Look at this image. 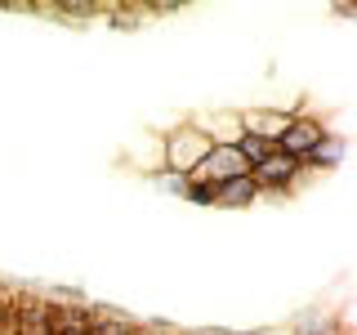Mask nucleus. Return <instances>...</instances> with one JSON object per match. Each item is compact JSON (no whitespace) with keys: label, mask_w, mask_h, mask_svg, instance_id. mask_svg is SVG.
<instances>
[{"label":"nucleus","mask_w":357,"mask_h":335,"mask_svg":"<svg viewBox=\"0 0 357 335\" xmlns=\"http://www.w3.org/2000/svg\"><path fill=\"white\" fill-rule=\"evenodd\" d=\"M295 335H335V322L326 318V313L308 308V313H299V318H295Z\"/></svg>","instance_id":"9d476101"},{"label":"nucleus","mask_w":357,"mask_h":335,"mask_svg":"<svg viewBox=\"0 0 357 335\" xmlns=\"http://www.w3.org/2000/svg\"><path fill=\"white\" fill-rule=\"evenodd\" d=\"M237 174H250V165L241 161L237 148H210L188 179H201V184H215L219 188V184H228V179H237Z\"/></svg>","instance_id":"423d86ee"},{"label":"nucleus","mask_w":357,"mask_h":335,"mask_svg":"<svg viewBox=\"0 0 357 335\" xmlns=\"http://www.w3.org/2000/svg\"><path fill=\"white\" fill-rule=\"evenodd\" d=\"M206 152H210V139L192 126V121H178L170 134H161V165L170 174H183L188 179Z\"/></svg>","instance_id":"f257e3e1"},{"label":"nucleus","mask_w":357,"mask_h":335,"mask_svg":"<svg viewBox=\"0 0 357 335\" xmlns=\"http://www.w3.org/2000/svg\"><path fill=\"white\" fill-rule=\"evenodd\" d=\"M139 335H174V331H161V327H152V331H148V327H143Z\"/></svg>","instance_id":"ddd939ff"},{"label":"nucleus","mask_w":357,"mask_h":335,"mask_svg":"<svg viewBox=\"0 0 357 335\" xmlns=\"http://www.w3.org/2000/svg\"><path fill=\"white\" fill-rule=\"evenodd\" d=\"M304 174H308L304 161H295V156H286V152L264 156V161L250 170L255 188H259V197H290L299 184H304Z\"/></svg>","instance_id":"f03ea898"},{"label":"nucleus","mask_w":357,"mask_h":335,"mask_svg":"<svg viewBox=\"0 0 357 335\" xmlns=\"http://www.w3.org/2000/svg\"><path fill=\"white\" fill-rule=\"evenodd\" d=\"M192 126L210 139V148H237V139H241V117H237V112H228V107L197 112Z\"/></svg>","instance_id":"0eeeda50"},{"label":"nucleus","mask_w":357,"mask_h":335,"mask_svg":"<svg viewBox=\"0 0 357 335\" xmlns=\"http://www.w3.org/2000/svg\"><path fill=\"white\" fill-rule=\"evenodd\" d=\"M255 201H259V188H255L250 174H237V179H228V184L215 188V206L219 210H245V206H255Z\"/></svg>","instance_id":"1a4fd4ad"},{"label":"nucleus","mask_w":357,"mask_h":335,"mask_svg":"<svg viewBox=\"0 0 357 335\" xmlns=\"http://www.w3.org/2000/svg\"><path fill=\"white\" fill-rule=\"evenodd\" d=\"M9 335H54V299L31 295V290H14Z\"/></svg>","instance_id":"7ed1b4c3"},{"label":"nucleus","mask_w":357,"mask_h":335,"mask_svg":"<svg viewBox=\"0 0 357 335\" xmlns=\"http://www.w3.org/2000/svg\"><path fill=\"white\" fill-rule=\"evenodd\" d=\"M9 318H14V290L0 286V335H9Z\"/></svg>","instance_id":"f8f14e48"},{"label":"nucleus","mask_w":357,"mask_h":335,"mask_svg":"<svg viewBox=\"0 0 357 335\" xmlns=\"http://www.w3.org/2000/svg\"><path fill=\"white\" fill-rule=\"evenodd\" d=\"M183 201H192V206H215V184L188 179V184H183Z\"/></svg>","instance_id":"9b49d317"},{"label":"nucleus","mask_w":357,"mask_h":335,"mask_svg":"<svg viewBox=\"0 0 357 335\" xmlns=\"http://www.w3.org/2000/svg\"><path fill=\"white\" fill-rule=\"evenodd\" d=\"M344 156H349V139H344V134H326V139L317 143V148H312L308 156H304V170L308 174H317V170H340V161Z\"/></svg>","instance_id":"6e6552de"},{"label":"nucleus","mask_w":357,"mask_h":335,"mask_svg":"<svg viewBox=\"0 0 357 335\" xmlns=\"http://www.w3.org/2000/svg\"><path fill=\"white\" fill-rule=\"evenodd\" d=\"M295 112L299 107H245V112H237V117H241V134H255V139H264V143L277 148V139L286 134V126H290Z\"/></svg>","instance_id":"39448f33"},{"label":"nucleus","mask_w":357,"mask_h":335,"mask_svg":"<svg viewBox=\"0 0 357 335\" xmlns=\"http://www.w3.org/2000/svg\"><path fill=\"white\" fill-rule=\"evenodd\" d=\"M326 134H331V130H326V121H321V117L295 112V117H290V126H286V134L277 139V152H286V156H295V161H304V156L317 148Z\"/></svg>","instance_id":"20e7f679"}]
</instances>
